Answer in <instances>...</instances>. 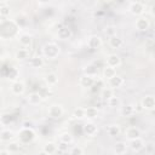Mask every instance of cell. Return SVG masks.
Returning a JSON list of instances; mask_svg holds the SVG:
<instances>
[{
  "label": "cell",
  "instance_id": "cell-1",
  "mask_svg": "<svg viewBox=\"0 0 155 155\" xmlns=\"http://www.w3.org/2000/svg\"><path fill=\"white\" fill-rule=\"evenodd\" d=\"M41 53H42V57L45 59H47V61H54L61 54V47H59V45L57 42L48 41V42H46L41 47Z\"/></svg>",
  "mask_w": 155,
  "mask_h": 155
},
{
  "label": "cell",
  "instance_id": "cell-2",
  "mask_svg": "<svg viewBox=\"0 0 155 155\" xmlns=\"http://www.w3.org/2000/svg\"><path fill=\"white\" fill-rule=\"evenodd\" d=\"M18 138H19V142L22 144L31 143L35 139V131L31 127H23L18 132Z\"/></svg>",
  "mask_w": 155,
  "mask_h": 155
},
{
  "label": "cell",
  "instance_id": "cell-3",
  "mask_svg": "<svg viewBox=\"0 0 155 155\" xmlns=\"http://www.w3.org/2000/svg\"><path fill=\"white\" fill-rule=\"evenodd\" d=\"M128 12L136 17H142L145 12V4L142 1H131L128 4Z\"/></svg>",
  "mask_w": 155,
  "mask_h": 155
},
{
  "label": "cell",
  "instance_id": "cell-4",
  "mask_svg": "<svg viewBox=\"0 0 155 155\" xmlns=\"http://www.w3.org/2000/svg\"><path fill=\"white\" fill-rule=\"evenodd\" d=\"M63 114H64V109H63V107H62L61 104H58V103L51 104V105L48 107V109H47V116H48L50 119H53V120L61 119V117L63 116Z\"/></svg>",
  "mask_w": 155,
  "mask_h": 155
},
{
  "label": "cell",
  "instance_id": "cell-5",
  "mask_svg": "<svg viewBox=\"0 0 155 155\" xmlns=\"http://www.w3.org/2000/svg\"><path fill=\"white\" fill-rule=\"evenodd\" d=\"M86 45H87V47H88L90 50L96 51V50H98V48L102 47L103 40H102V38H101L99 35H91V36L87 38Z\"/></svg>",
  "mask_w": 155,
  "mask_h": 155
},
{
  "label": "cell",
  "instance_id": "cell-6",
  "mask_svg": "<svg viewBox=\"0 0 155 155\" xmlns=\"http://www.w3.org/2000/svg\"><path fill=\"white\" fill-rule=\"evenodd\" d=\"M134 28L138 31H147L150 28V21L149 18L142 16V17H137L134 21Z\"/></svg>",
  "mask_w": 155,
  "mask_h": 155
},
{
  "label": "cell",
  "instance_id": "cell-7",
  "mask_svg": "<svg viewBox=\"0 0 155 155\" xmlns=\"http://www.w3.org/2000/svg\"><path fill=\"white\" fill-rule=\"evenodd\" d=\"M98 126L93 122V121H87L84 126H82V132L87 136V137H96L98 133Z\"/></svg>",
  "mask_w": 155,
  "mask_h": 155
},
{
  "label": "cell",
  "instance_id": "cell-8",
  "mask_svg": "<svg viewBox=\"0 0 155 155\" xmlns=\"http://www.w3.org/2000/svg\"><path fill=\"white\" fill-rule=\"evenodd\" d=\"M10 90H11V93L15 94V96H23L24 92H25V84L22 80L15 81V82L11 84Z\"/></svg>",
  "mask_w": 155,
  "mask_h": 155
},
{
  "label": "cell",
  "instance_id": "cell-9",
  "mask_svg": "<svg viewBox=\"0 0 155 155\" xmlns=\"http://www.w3.org/2000/svg\"><path fill=\"white\" fill-rule=\"evenodd\" d=\"M17 40L19 42V45L24 48L27 47H30L31 42H33V36L29 34V33H25V31H22V33H18L17 35Z\"/></svg>",
  "mask_w": 155,
  "mask_h": 155
},
{
  "label": "cell",
  "instance_id": "cell-10",
  "mask_svg": "<svg viewBox=\"0 0 155 155\" xmlns=\"http://www.w3.org/2000/svg\"><path fill=\"white\" fill-rule=\"evenodd\" d=\"M44 82H45V85H46L47 87H54V86L58 85L59 78H58V75H57L56 73L50 71V73H46V74L44 75Z\"/></svg>",
  "mask_w": 155,
  "mask_h": 155
},
{
  "label": "cell",
  "instance_id": "cell-11",
  "mask_svg": "<svg viewBox=\"0 0 155 155\" xmlns=\"http://www.w3.org/2000/svg\"><path fill=\"white\" fill-rule=\"evenodd\" d=\"M140 107L144 109V110H154L155 109V97L151 96V94H147L145 97L142 98L140 101Z\"/></svg>",
  "mask_w": 155,
  "mask_h": 155
},
{
  "label": "cell",
  "instance_id": "cell-12",
  "mask_svg": "<svg viewBox=\"0 0 155 155\" xmlns=\"http://www.w3.org/2000/svg\"><path fill=\"white\" fill-rule=\"evenodd\" d=\"M140 137H142V131L136 126H130L125 131V138L128 142L132 139H136V138H140Z\"/></svg>",
  "mask_w": 155,
  "mask_h": 155
},
{
  "label": "cell",
  "instance_id": "cell-13",
  "mask_svg": "<svg viewBox=\"0 0 155 155\" xmlns=\"http://www.w3.org/2000/svg\"><path fill=\"white\" fill-rule=\"evenodd\" d=\"M71 36H73V30L69 27L62 25L61 28H58V30H57V38H58V40L65 41V40L71 39Z\"/></svg>",
  "mask_w": 155,
  "mask_h": 155
},
{
  "label": "cell",
  "instance_id": "cell-14",
  "mask_svg": "<svg viewBox=\"0 0 155 155\" xmlns=\"http://www.w3.org/2000/svg\"><path fill=\"white\" fill-rule=\"evenodd\" d=\"M105 65H108V67H111V68H114V69H117L120 65H121V58H120V56L119 54H116V53H110L107 58H105Z\"/></svg>",
  "mask_w": 155,
  "mask_h": 155
},
{
  "label": "cell",
  "instance_id": "cell-15",
  "mask_svg": "<svg viewBox=\"0 0 155 155\" xmlns=\"http://www.w3.org/2000/svg\"><path fill=\"white\" fill-rule=\"evenodd\" d=\"M145 147V142L144 139L140 137V138H136V139H132L128 142V148L133 151V153H139L140 150H143V148Z\"/></svg>",
  "mask_w": 155,
  "mask_h": 155
},
{
  "label": "cell",
  "instance_id": "cell-16",
  "mask_svg": "<svg viewBox=\"0 0 155 155\" xmlns=\"http://www.w3.org/2000/svg\"><path fill=\"white\" fill-rule=\"evenodd\" d=\"M94 82H96V79L93 76H90V75H86V74H82L79 79V85L82 88H90L94 85Z\"/></svg>",
  "mask_w": 155,
  "mask_h": 155
},
{
  "label": "cell",
  "instance_id": "cell-17",
  "mask_svg": "<svg viewBox=\"0 0 155 155\" xmlns=\"http://www.w3.org/2000/svg\"><path fill=\"white\" fill-rule=\"evenodd\" d=\"M16 137V133L10 128H2L0 132V140L2 143H10Z\"/></svg>",
  "mask_w": 155,
  "mask_h": 155
},
{
  "label": "cell",
  "instance_id": "cell-18",
  "mask_svg": "<svg viewBox=\"0 0 155 155\" xmlns=\"http://www.w3.org/2000/svg\"><path fill=\"white\" fill-rule=\"evenodd\" d=\"M127 149H128V144L124 140H119L114 144L113 153H114V155H125Z\"/></svg>",
  "mask_w": 155,
  "mask_h": 155
},
{
  "label": "cell",
  "instance_id": "cell-19",
  "mask_svg": "<svg viewBox=\"0 0 155 155\" xmlns=\"http://www.w3.org/2000/svg\"><path fill=\"white\" fill-rule=\"evenodd\" d=\"M124 84H125V79L120 75H116L111 80L108 81V87L111 90H117V88H121L124 86Z\"/></svg>",
  "mask_w": 155,
  "mask_h": 155
},
{
  "label": "cell",
  "instance_id": "cell-20",
  "mask_svg": "<svg viewBox=\"0 0 155 155\" xmlns=\"http://www.w3.org/2000/svg\"><path fill=\"white\" fill-rule=\"evenodd\" d=\"M25 99H27V103L29 105H39L42 102V96L39 92H30L25 97Z\"/></svg>",
  "mask_w": 155,
  "mask_h": 155
},
{
  "label": "cell",
  "instance_id": "cell-21",
  "mask_svg": "<svg viewBox=\"0 0 155 155\" xmlns=\"http://www.w3.org/2000/svg\"><path fill=\"white\" fill-rule=\"evenodd\" d=\"M120 115L124 116V117H130L132 116L134 113H136V108L133 104H125V105H121L120 108Z\"/></svg>",
  "mask_w": 155,
  "mask_h": 155
},
{
  "label": "cell",
  "instance_id": "cell-22",
  "mask_svg": "<svg viewBox=\"0 0 155 155\" xmlns=\"http://www.w3.org/2000/svg\"><path fill=\"white\" fill-rule=\"evenodd\" d=\"M58 150H59V148H58V145H57L54 142H46V143L42 145V151L46 153L47 155H53V154H56Z\"/></svg>",
  "mask_w": 155,
  "mask_h": 155
},
{
  "label": "cell",
  "instance_id": "cell-23",
  "mask_svg": "<svg viewBox=\"0 0 155 155\" xmlns=\"http://www.w3.org/2000/svg\"><path fill=\"white\" fill-rule=\"evenodd\" d=\"M45 64V58L42 56H34L29 59V65L34 69H39V68H42Z\"/></svg>",
  "mask_w": 155,
  "mask_h": 155
},
{
  "label": "cell",
  "instance_id": "cell-24",
  "mask_svg": "<svg viewBox=\"0 0 155 155\" xmlns=\"http://www.w3.org/2000/svg\"><path fill=\"white\" fill-rule=\"evenodd\" d=\"M98 114H99V110L96 107H86L85 108V119H87L90 121L97 119Z\"/></svg>",
  "mask_w": 155,
  "mask_h": 155
},
{
  "label": "cell",
  "instance_id": "cell-25",
  "mask_svg": "<svg viewBox=\"0 0 155 155\" xmlns=\"http://www.w3.org/2000/svg\"><path fill=\"white\" fill-rule=\"evenodd\" d=\"M117 74H116V69H114V68H111V67H108V65H105L104 68H103V71H102V76H103V79L108 82L109 80H111L114 76H116Z\"/></svg>",
  "mask_w": 155,
  "mask_h": 155
},
{
  "label": "cell",
  "instance_id": "cell-26",
  "mask_svg": "<svg viewBox=\"0 0 155 155\" xmlns=\"http://www.w3.org/2000/svg\"><path fill=\"white\" fill-rule=\"evenodd\" d=\"M107 133L109 137H117L121 134V126L119 124H111L107 127Z\"/></svg>",
  "mask_w": 155,
  "mask_h": 155
},
{
  "label": "cell",
  "instance_id": "cell-27",
  "mask_svg": "<svg viewBox=\"0 0 155 155\" xmlns=\"http://www.w3.org/2000/svg\"><path fill=\"white\" fill-rule=\"evenodd\" d=\"M58 140L59 143L62 144H67V145H70L73 142H74V138H73V134L70 132H62L61 134H58Z\"/></svg>",
  "mask_w": 155,
  "mask_h": 155
},
{
  "label": "cell",
  "instance_id": "cell-28",
  "mask_svg": "<svg viewBox=\"0 0 155 155\" xmlns=\"http://www.w3.org/2000/svg\"><path fill=\"white\" fill-rule=\"evenodd\" d=\"M109 45H110L111 48L119 50V48H121L124 46V40L119 35H115V36H113V38L109 39Z\"/></svg>",
  "mask_w": 155,
  "mask_h": 155
},
{
  "label": "cell",
  "instance_id": "cell-29",
  "mask_svg": "<svg viewBox=\"0 0 155 155\" xmlns=\"http://www.w3.org/2000/svg\"><path fill=\"white\" fill-rule=\"evenodd\" d=\"M15 58L17 61H21V62L29 59L30 58L29 57V50L28 48H19V50H17L16 53H15Z\"/></svg>",
  "mask_w": 155,
  "mask_h": 155
},
{
  "label": "cell",
  "instance_id": "cell-30",
  "mask_svg": "<svg viewBox=\"0 0 155 155\" xmlns=\"http://www.w3.org/2000/svg\"><path fill=\"white\" fill-rule=\"evenodd\" d=\"M107 104H108V107L109 108H111V109H115V108H121V105H122V102H121V98L119 97V96H113L110 99H108L107 101Z\"/></svg>",
  "mask_w": 155,
  "mask_h": 155
},
{
  "label": "cell",
  "instance_id": "cell-31",
  "mask_svg": "<svg viewBox=\"0 0 155 155\" xmlns=\"http://www.w3.org/2000/svg\"><path fill=\"white\" fill-rule=\"evenodd\" d=\"M10 12L11 10H10V5L7 4V1H1L0 2V16L2 18H6L10 16Z\"/></svg>",
  "mask_w": 155,
  "mask_h": 155
},
{
  "label": "cell",
  "instance_id": "cell-32",
  "mask_svg": "<svg viewBox=\"0 0 155 155\" xmlns=\"http://www.w3.org/2000/svg\"><path fill=\"white\" fill-rule=\"evenodd\" d=\"M18 78H19V70L17 68H10V71L7 74V80L12 84L15 81H18L19 80Z\"/></svg>",
  "mask_w": 155,
  "mask_h": 155
},
{
  "label": "cell",
  "instance_id": "cell-33",
  "mask_svg": "<svg viewBox=\"0 0 155 155\" xmlns=\"http://www.w3.org/2000/svg\"><path fill=\"white\" fill-rule=\"evenodd\" d=\"M71 116L75 119V120H82L85 119V108H81V107H78L73 110V114Z\"/></svg>",
  "mask_w": 155,
  "mask_h": 155
},
{
  "label": "cell",
  "instance_id": "cell-34",
  "mask_svg": "<svg viewBox=\"0 0 155 155\" xmlns=\"http://www.w3.org/2000/svg\"><path fill=\"white\" fill-rule=\"evenodd\" d=\"M21 147H22V143H21V142H15V140H12V142H10V143L6 145V149L12 154V153L19 151Z\"/></svg>",
  "mask_w": 155,
  "mask_h": 155
},
{
  "label": "cell",
  "instance_id": "cell-35",
  "mask_svg": "<svg viewBox=\"0 0 155 155\" xmlns=\"http://www.w3.org/2000/svg\"><path fill=\"white\" fill-rule=\"evenodd\" d=\"M103 31H104V34H105L109 39L113 38V36H115V35H117V34H116V33H117V28H116L115 25H107V27H104Z\"/></svg>",
  "mask_w": 155,
  "mask_h": 155
},
{
  "label": "cell",
  "instance_id": "cell-36",
  "mask_svg": "<svg viewBox=\"0 0 155 155\" xmlns=\"http://www.w3.org/2000/svg\"><path fill=\"white\" fill-rule=\"evenodd\" d=\"M113 96H114V90H111V88H109V87L103 88L102 92H101V97H102V99L105 101V102H107L108 99H110Z\"/></svg>",
  "mask_w": 155,
  "mask_h": 155
},
{
  "label": "cell",
  "instance_id": "cell-37",
  "mask_svg": "<svg viewBox=\"0 0 155 155\" xmlns=\"http://www.w3.org/2000/svg\"><path fill=\"white\" fill-rule=\"evenodd\" d=\"M69 153H70V155H84L85 154L84 148L80 147V145H73V147H70Z\"/></svg>",
  "mask_w": 155,
  "mask_h": 155
},
{
  "label": "cell",
  "instance_id": "cell-38",
  "mask_svg": "<svg viewBox=\"0 0 155 155\" xmlns=\"http://www.w3.org/2000/svg\"><path fill=\"white\" fill-rule=\"evenodd\" d=\"M84 74L94 78V76L97 75V68H96L94 65H87V67L84 68Z\"/></svg>",
  "mask_w": 155,
  "mask_h": 155
},
{
  "label": "cell",
  "instance_id": "cell-39",
  "mask_svg": "<svg viewBox=\"0 0 155 155\" xmlns=\"http://www.w3.org/2000/svg\"><path fill=\"white\" fill-rule=\"evenodd\" d=\"M149 13H150V16H151L153 18H155V2L149 7Z\"/></svg>",
  "mask_w": 155,
  "mask_h": 155
},
{
  "label": "cell",
  "instance_id": "cell-40",
  "mask_svg": "<svg viewBox=\"0 0 155 155\" xmlns=\"http://www.w3.org/2000/svg\"><path fill=\"white\" fill-rule=\"evenodd\" d=\"M0 155H11V153H10L7 149H2V150L0 151Z\"/></svg>",
  "mask_w": 155,
  "mask_h": 155
},
{
  "label": "cell",
  "instance_id": "cell-41",
  "mask_svg": "<svg viewBox=\"0 0 155 155\" xmlns=\"http://www.w3.org/2000/svg\"><path fill=\"white\" fill-rule=\"evenodd\" d=\"M59 155H70V153H69V150H65V151H62Z\"/></svg>",
  "mask_w": 155,
  "mask_h": 155
},
{
  "label": "cell",
  "instance_id": "cell-42",
  "mask_svg": "<svg viewBox=\"0 0 155 155\" xmlns=\"http://www.w3.org/2000/svg\"><path fill=\"white\" fill-rule=\"evenodd\" d=\"M39 155H47L46 153H44V151H41V153H39Z\"/></svg>",
  "mask_w": 155,
  "mask_h": 155
},
{
  "label": "cell",
  "instance_id": "cell-43",
  "mask_svg": "<svg viewBox=\"0 0 155 155\" xmlns=\"http://www.w3.org/2000/svg\"><path fill=\"white\" fill-rule=\"evenodd\" d=\"M25 155H28V154H25Z\"/></svg>",
  "mask_w": 155,
  "mask_h": 155
}]
</instances>
